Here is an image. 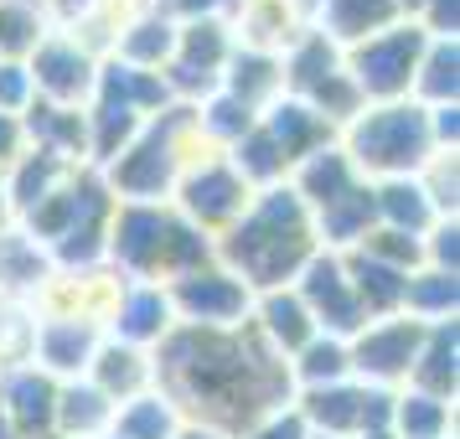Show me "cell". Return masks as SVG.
<instances>
[{"label": "cell", "instance_id": "cell-1", "mask_svg": "<svg viewBox=\"0 0 460 439\" xmlns=\"http://www.w3.org/2000/svg\"><path fill=\"white\" fill-rule=\"evenodd\" d=\"M419 145H424V129H419L414 114H383V119L367 125V135H362V150H367L373 161H388V166L414 161Z\"/></svg>", "mask_w": 460, "mask_h": 439}, {"label": "cell", "instance_id": "cell-2", "mask_svg": "<svg viewBox=\"0 0 460 439\" xmlns=\"http://www.w3.org/2000/svg\"><path fill=\"white\" fill-rule=\"evenodd\" d=\"M414 37H394V42L373 47L367 57H362V73H367V83L373 88H394L403 83V73H409V57H414Z\"/></svg>", "mask_w": 460, "mask_h": 439}, {"label": "cell", "instance_id": "cell-3", "mask_svg": "<svg viewBox=\"0 0 460 439\" xmlns=\"http://www.w3.org/2000/svg\"><path fill=\"white\" fill-rule=\"evenodd\" d=\"M409 347H414V336L409 331H388V336H377V341L362 347V362H373L377 373H394V367L409 362Z\"/></svg>", "mask_w": 460, "mask_h": 439}, {"label": "cell", "instance_id": "cell-4", "mask_svg": "<svg viewBox=\"0 0 460 439\" xmlns=\"http://www.w3.org/2000/svg\"><path fill=\"white\" fill-rule=\"evenodd\" d=\"M187 305L191 311H217V315H228L238 311V290L233 285H217V279H202V285H187Z\"/></svg>", "mask_w": 460, "mask_h": 439}, {"label": "cell", "instance_id": "cell-5", "mask_svg": "<svg viewBox=\"0 0 460 439\" xmlns=\"http://www.w3.org/2000/svg\"><path fill=\"white\" fill-rule=\"evenodd\" d=\"M233 181L228 176H202L197 187H191V202H197V212H228L233 207Z\"/></svg>", "mask_w": 460, "mask_h": 439}, {"label": "cell", "instance_id": "cell-6", "mask_svg": "<svg viewBox=\"0 0 460 439\" xmlns=\"http://www.w3.org/2000/svg\"><path fill=\"white\" fill-rule=\"evenodd\" d=\"M42 73H47V83H52V88H78V83H84V63H78L73 52H47Z\"/></svg>", "mask_w": 460, "mask_h": 439}, {"label": "cell", "instance_id": "cell-7", "mask_svg": "<svg viewBox=\"0 0 460 439\" xmlns=\"http://www.w3.org/2000/svg\"><path fill=\"white\" fill-rule=\"evenodd\" d=\"M311 294H315V300H321V305H332V311H336V320H341V326H352V305L341 300V290H336V274L326 269V264H321V269L311 274Z\"/></svg>", "mask_w": 460, "mask_h": 439}, {"label": "cell", "instance_id": "cell-8", "mask_svg": "<svg viewBox=\"0 0 460 439\" xmlns=\"http://www.w3.org/2000/svg\"><path fill=\"white\" fill-rule=\"evenodd\" d=\"M270 315H274V331L285 336V341H300L305 336V320H300V311H295L290 300H274Z\"/></svg>", "mask_w": 460, "mask_h": 439}, {"label": "cell", "instance_id": "cell-9", "mask_svg": "<svg viewBox=\"0 0 460 439\" xmlns=\"http://www.w3.org/2000/svg\"><path fill=\"white\" fill-rule=\"evenodd\" d=\"M357 274H362V285L373 279V300H394V294H398V274L394 269H377V264H367V259H362V264H357Z\"/></svg>", "mask_w": 460, "mask_h": 439}, {"label": "cell", "instance_id": "cell-10", "mask_svg": "<svg viewBox=\"0 0 460 439\" xmlns=\"http://www.w3.org/2000/svg\"><path fill=\"white\" fill-rule=\"evenodd\" d=\"M16 408H22V418H47V388L42 382H22L16 388Z\"/></svg>", "mask_w": 460, "mask_h": 439}, {"label": "cell", "instance_id": "cell-11", "mask_svg": "<svg viewBox=\"0 0 460 439\" xmlns=\"http://www.w3.org/2000/svg\"><path fill=\"white\" fill-rule=\"evenodd\" d=\"M357 16L383 22L388 16V0H341V26H357Z\"/></svg>", "mask_w": 460, "mask_h": 439}, {"label": "cell", "instance_id": "cell-12", "mask_svg": "<svg viewBox=\"0 0 460 439\" xmlns=\"http://www.w3.org/2000/svg\"><path fill=\"white\" fill-rule=\"evenodd\" d=\"M341 187H347V171L336 166V161H326V166L311 171V191H321L326 202H332V191H341Z\"/></svg>", "mask_w": 460, "mask_h": 439}, {"label": "cell", "instance_id": "cell-13", "mask_svg": "<svg viewBox=\"0 0 460 439\" xmlns=\"http://www.w3.org/2000/svg\"><path fill=\"white\" fill-rule=\"evenodd\" d=\"M388 212H394V217H403V223H419V217H424V202H419L414 191H388Z\"/></svg>", "mask_w": 460, "mask_h": 439}, {"label": "cell", "instance_id": "cell-14", "mask_svg": "<svg viewBox=\"0 0 460 439\" xmlns=\"http://www.w3.org/2000/svg\"><path fill=\"white\" fill-rule=\"evenodd\" d=\"M352 403H357V398H347V393L315 398V414H321V418H332V424H347V418H352Z\"/></svg>", "mask_w": 460, "mask_h": 439}, {"label": "cell", "instance_id": "cell-15", "mask_svg": "<svg viewBox=\"0 0 460 439\" xmlns=\"http://www.w3.org/2000/svg\"><path fill=\"white\" fill-rule=\"evenodd\" d=\"M155 315H161V300H135V311H129V331H155Z\"/></svg>", "mask_w": 460, "mask_h": 439}, {"label": "cell", "instance_id": "cell-16", "mask_svg": "<svg viewBox=\"0 0 460 439\" xmlns=\"http://www.w3.org/2000/svg\"><path fill=\"white\" fill-rule=\"evenodd\" d=\"M26 26H31L26 16H16V11H0V42H5V47H22L26 42Z\"/></svg>", "mask_w": 460, "mask_h": 439}, {"label": "cell", "instance_id": "cell-17", "mask_svg": "<svg viewBox=\"0 0 460 439\" xmlns=\"http://www.w3.org/2000/svg\"><path fill=\"white\" fill-rule=\"evenodd\" d=\"M129 429L140 439H155V435H166V414H155V408H140V414L129 418Z\"/></svg>", "mask_w": 460, "mask_h": 439}, {"label": "cell", "instance_id": "cell-18", "mask_svg": "<svg viewBox=\"0 0 460 439\" xmlns=\"http://www.w3.org/2000/svg\"><path fill=\"white\" fill-rule=\"evenodd\" d=\"M450 83H456V52H439V57H435V78H429V88H435V93H445Z\"/></svg>", "mask_w": 460, "mask_h": 439}, {"label": "cell", "instance_id": "cell-19", "mask_svg": "<svg viewBox=\"0 0 460 439\" xmlns=\"http://www.w3.org/2000/svg\"><path fill=\"white\" fill-rule=\"evenodd\" d=\"M84 352V331H58L52 336V356L58 362H67V356H78Z\"/></svg>", "mask_w": 460, "mask_h": 439}, {"label": "cell", "instance_id": "cell-20", "mask_svg": "<svg viewBox=\"0 0 460 439\" xmlns=\"http://www.w3.org/2000/svg\"><path fill=\"white\" fill-rule=\"evenodd\" d=\"M336 367H341V356H336L332 347H326V352H315V356H311V373H336Z\"/></svg>", "mask_w": 460, "mask_h": 439}, {"label": "cell", "instance_id": "cell-21", "mask_svg": "<svg viewBox=\"0 0 460 439\" xmlns=\"http://www.w3.org/2000/svg\"><path fill=\"white\" fill-rule=\"evenodd\" d=\"M109 382H129V356H109Z\"/></svg>", "mask_w": 460, "mask_h": 439}, {"label": "cell", "instance_id": "cell-22", "mask_svg": "<svg viewBox=\"0 0 460 439\" xmlns=\"http://www.w3.org/2000/svg\"><path fill=\"white\" fill-rule=\"evenodd\" d=\"M16 93H22V78H16V73H5V78H0V99H16Z\"/></svg>", "mask_w": 460, "mask_h": 439}, {"label": "cell", "instance_id": "cell-23", "mask_svg": "<svg viewBox=\"0 0 460 439\" xmlns=\"http://www.w3.org/2000/svg\"><path fill=\"white\" fill-rule=\"evenodd\" d=\"M264 439H295V424H279V429H270Z\"/></svg>", "mask_w": 460, "mask_h": 439}, {"label": "cell", "instance_id": "cell-24", "mask_svg": "<svg viewBox=\"0 0 460 439\" xmlns=\"http://www.w3.org/2000/svg\"><path fill=\"white\" fill-rule=\"evenodd\" d=\"M5 150H11V125L0 119V155H5Z\"/></svg>", "mask_w": 460, "mask_h": 439}]
</instances>
